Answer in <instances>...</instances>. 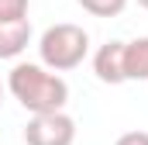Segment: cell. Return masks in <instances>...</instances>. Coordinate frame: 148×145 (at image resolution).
<instances>
[{
	"label": "cell",
	"instance_id": "cell-5",
	"mask_svg": "<svg viewBox=\"0 0 148 145\" xmlns=\"http://www.w3.org/2000/svg\"><path fill=\"white\" fill-rule=\"evenodd\" d=\"M31 45V21H10L0 24V59H17Z\"/></svg>",
	"mask_w": 148,
	"mask_h": 145
},
{
	"label": "cell",
	"instance_id": "cell-3",
	"mask_svg": "<svg viewBox=\"0 0 148 145\" xmlns=\"http://www.w3.org/2000/svg\"><path fill=\"white\" fill-rule=\"evenodd\" d=\"M73 142H76V121L66 110L35 114L24 124V145H73Z\"/></svg>",
	"mask_w": 148,
	"mask_h": 145
},
{
	"label": "cell",
	"instance_id": "cell-8",
	"mask_svg": "<svg viewBox=\"0 0 148 145\" xmlns=\"http://www.w3.org/2000/svg\"><path fill=\"white\" fill-rule=\"evenodd\" d=\"M28 17V0H0V24L24 21Z\"/></svg>",
	"mask_w": 148,
	"mask_h": 145
},
{
	"label": "cell",
	"instance_id": "cell-2",
	"mask_svg": "<svg viewBox=\"0 0 148 145\" xmlns=\"http://www.w3.org/2000/svg\"><path fill=\"white\" fill-rule=\"evenodd\" d=\"M90 55V35L79 28V24H52L45 28L38 38V59L41 66L52 72H69L76 66H83V59Z\"/></svg>",
	"mask_w": 148,
	"mask_h": 145
},
{
	"label": "cell",
	"instance_id": "cell-1",
	"mask_svg": "<svg viewBox=\"0 0 148 145\" xmlns=\"http://www.w3.org/2000/svg\"><path fill=\"white\" fill-rule=\"evenodd\" d=\"M7 90L31 117L66 110L69 104V83L41 62H14V69L7 72Z\"/></svg>",
	"mask_w": 148,
	"mask_h": 145
},
{
	"label": "cell",
	"instance_id": "cell-11",
	"mask_svg": "<svg viewBox=\"0 0 148 145\" xmlns=\"http://www.w3.org/2000/svg\"><path fill=\"white\" fill-rule=\"evenodd\" d=\"M138 3H141V7H145V10H148V0H138Z\"/></svg>",
	"mask_w": 148,
	"mask_h": 145
},
{
	"label": "cell",
	"instance_id": "cell-9",
	"mask_svg": "<svg viewBox=\"0 0 148 145\" xmlns=\"http://www.w3.org/2000/svg\"><path fill=\"white\" fill-rule=\"evenodd\" d=\"M114 145H148V131H124Z\"/></svg>",
	"mask_w": 148,
	"mask_h": 145
},
{
	"label": "cell",
	"instance_id": "cell-4",
	"mask_svg": "<svg viewBox=\"0 0 148 145\" xmlns=\"http://www.w3.org/2000/svg\"><path fill=\"white\" fill-rule=\"evenodd\" d=\"M93 72H97L100 83H110V86L127 83V76H124V41L114 38L107 45H100L93 52Z\"/></svg>",
	"mask_w": 148,
	"mask_h": 145
},
{
	"label": "cell",
	"instance_id": "cell-6",
	"mask_svg": "<svg viewBox=\"0 0 148 145\" xmlns=\"http://www.w3.org/2000/svg\"><path fill=\"white\" fill-rule=\"evenodd\" d=\"M124 76L148 83V35L124 41Z\"/></svg>",
	"mask_w": 148,
	"mask_h": 145
},
{
	"label": "cell",
	"instance_id": "cell-7",
	"mask_svg": "<svg viewBox=\"0 0 148 145\" xmlns=\"http://www.w3.org/2000/svg\"><path fill=\"white\" fill-rule=\"evenodd\" d=\"M86 14H93V17H117V14H124V7H127V0H76Z\"/></svg>",
	"mask_w": 148,
	"mask_h": 145
},
{
	"label": "cell",
	"instance_id": "cell-10",
	"mask_svg": "<svg viewBox=\"0 0 148 145\" xmlns=\"http://www.w3.org/2000/svg\"><path fill=\"white\" fill-rule=\"evenodd\" d=\"M0 104H3V83H0Z\"/></svg>",
	"mask_w": 148,
	"mask_h": 145
}]
</instances>
